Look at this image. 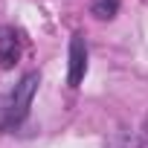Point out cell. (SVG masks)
<instances>
[{
    "mask_svg": "<svg viewBox=\"0 0 148 148\" xmlns=\"http://www.w3.org/2000/svg\"><path fill=\"white\" fill-rule=\"evenodd\" d=\"M38 82H41L38 73H26L15 84V90L0 99V131H12L26 119V113L32 108V96L38 90Z\"/></svg>",
    "mask_w": 148,
    "mask_h": 148,
    "instance_id": "cell-1",
    "label": "cell"
},
{
    "mask_svg": "<svg viewBox=\"0 0 148 148\" xmlns=\"http://www.w3.org/2000/svg\"><path fill=\"white\" fill-rule=\"evenodd\" d=\"M84 73H87V47H84L82 35H73V41H70V73H67L70 87H79L84 82Z\"/></svg>",
    "mask_w": 148,
    "mask_h": 148,
    "instance_id": "cell-2",
    "label": "cell"
},
{
    "mask_svg": "<svg viewBox=\"0 0 148 148\" xmlns=\"http://www.w3.org/2000/svg\"><path fill=\"white\" fill-rule=\"evenodd\" d=\"M21 58V38L12 26H0V67H15Z\"/></svg>",
    "mask_w": 148,
    "mask_h": 148,
    "instance_id": "cell-3",
    "label": "cell"
},
{
    "mask_svg": "<svg viewBox=\"0 0 148 148\" xmlns=\"http://www.w3.org/2000/svg\"><path fill=\"white\" fill-rule=\"evenodd\" d=\"M90 12H93L99 21H110V18L119 12V0H93Z\"/></svg>",
    "mask_w": 148,
    "mask_h": 148,
    "instance_id": "cell-4",
    "label": "cell"
}]
</instances>
